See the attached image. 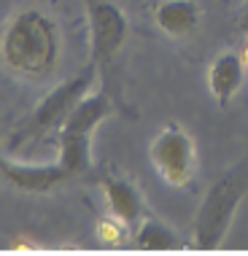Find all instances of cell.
<instances>
[{"mask_svg": "<svg viewBox=\"0 0 248 256\" xmlns=\"http://www.w3.org/2000/svg\"><path fill=\"white\" fill-rule=\"evenodd\" d=\"M0 62L19 78L44 81L60 65V30L49 14L22 8L0 36Z\"/></svg>", "mask_w": 248, "mask_h": 256, "instance_id": "1", "label": "cell"}, {"mask_svg": "<svg viewBox=\"0 0 248 256\" xmlns=\"http://www.w3.org/2000/svg\"><path fill=\"white\" fill-rule=\"evenodd\" d=\"M0 176L19 192H49L60 186L70 172L57 164H22L11 159H0Z\"/></svg>", "mask_w": 248, "mask_h": 256, "instance_id": "7", "label": "cell"}, {"mask_svg": "<svg viewBox=\"0 0 248 256\" xmlns=\"http://www.w3.org/2000/svg\"><path fill=\"white\" fill-rule=\"evenodd\" d=\"M111 98L106 92L86 94L60 124V162L70 176H81L89 168V138L98 124L111 114Z\"/></svg>", "mask_w": 248, "mask_h": 256, "instance_id": "2", "label": "cell"}, {"mask_svg": "<svg viewBox=\"0 0 248 256\" xmlns=\"http://www.w3.org/2000/svg\"><path fill=\"white\" fill-rule=\"evenodd\" d=\"M100 186H102L106 205H108L114 218L124 221V224H132V221H138L143 216V200L130 181L116 178V176H106L100 181Z\"/></svg>", "mask_w": 248, "mask_h": 256, "instance_id": "9", "label": "cell"}, {"mask_svg": "<svg viewBox=\"0 0 248 256\" xmlns=\"http://www.w3.org/2000/svg\"><path fill=\"white\" fill-rule=\"evenodd\" d=\"M89 27H92V60L98 65L114 60L127 38V19L108 0H86Z\"/></svg>", "mask_w": 248, "mask_h": 256, "instance_id": "6", "label": "cell"}, {"mask_svg": "<svg viewBox=\"0 0 248 256\" xmlns=\"http://www.w3.org/2000/svg\"><path fill=\"white\" fill-rule=\"evenodd\" d=\"M154 19L162 32L173 38H184L197 30L200 24V6L194 0H162L154 8Z\"/></svg>", "mask_w": 248, "mask_h": 256, "instance_id": "10", "label": "cell"}, {"mask_svg": "<svg viewBox=\"0 0 248 256\" xmlns=\"http://www.w3.org/2000/svg\"><path fill=\"white\" fill-rule=\"evenodd\" d=\"M240 60H243V65H246V70H248V40H246L243 52H240Z\"/></svg>", "mask_w": 248, "mask_h": 256, "instance_id": "15", "label": "cell"}, {"mask_svg": "<svg viewBox=\"0 0 248 256\" xmlns=\"http://www.w3.org/2000/svg\"><path fill=\"white\" fill-rule=\"evenodd\" d=\"M94 76H98V62L92 60L81 73H76L70 81L60 84L49 98H44L38 102L36 110L30 114V119L24 124V132L27 135H46L54 127H60L65 122V116L76 108V102L89 94V89L94 84Z\"/></svg>", "mask_w": 248, "mask_h": 256, "instance_id": "4", "label": "cell"}, {"mask_svg": "<svg viewBox=\"0 0 248 256\" xmlns=\"http://www.w3.org/2000/svg\"><path fill=\"white\" fill-rule=\"evenodd\" d=\"M98 238L108 246H119L124 243V221L119 218H100L98 221Z\"/></svg>", "mask_w": 248, "mask_h": 256, "instance_id": "12", "label": "cell"}, {"mask_svg": "<svg viewBox=\"0 0 248 256\" xmlns=\"http://www.w3.org/2000/svg\"><path fill=\"white\" fill-rule=\"evenodd\" d=\"M8 122H11V116H8V114H6V116H0V140H3L6 130H8Z\"/></svg>", "mask_w": 248, "mask_h": 256, "instance_id": "14", "label": "cell"}, {"mask_svg": "<svg viewBox=\"0 0 248 256\" xmlns=\"http://www.w3.org/2000/svg\"><path fill=\"white\" fill-rule=\"evenodd\" d=\"M240 30H243V32H246V38H248V0H246L243 11H240Z\"/></svg>", "mask_w": 248, "mask_h": 256, "instance_id": "13", "label": "cell"}, {"mask_svg": "<svg viewBox=\"0 0 248 256\" xmlns=\"http://www.w3.org/2000/svg\"><path fill=\"white\" fill-rule=\"evenodd\" d=\"M243 78H246V65H243V60H240V54L226 52L222 57L213 60V65L208 70V86H210L213 98H216V102L222 108L230 106V100L238 94Z\"/></svg>", "mask_w": 248, "mask_h": 256, "instance_id": "8", "label": "cell"}, {"mask_svg": "<svg viewBox=\"0 0 248 256\" xmlns=\"http://www.w3.org/2000/svg\"><path fill=\"white\" fill-rule=\"evenodd\" d=\"M246 186L232 176L218 178L208 189L202 200V208L197 213V230H194V246L197 248H216L224 240L226 230L232 224L240 200H243Z\"/></svg>", "mask_w": 248, "mask_h": 256, "instance_id": "3", "label": "cell"}, {"mask_svg": "<svg viewBox=\"0 0 248 256\" xmlns=\"http://www.w3.org/2000/svg\"><path fill=\"white\" fill-rule=\"evenodd\" d=\"M135 243L143 251H173V248L181 246V238L170 226H164L162 221L146 218L135 232Z\"/></svg>", "mask_w": 248, "mask_h": 256, "instance_id": "11", "label": "cell"}, {"mask_svg": "<svg viewBox=\"0 0 248 256\" xmlns=\"http://www.w3.org/2000/svg\"><path fill=\"white\" fill-rule=\"evenodd\" d=\"M151 162L170 186H186L194 172V143L178 124H164L151 143Z\"/></svg>", "mask_w": 248, "mask_h": 256, "instance_id": "5", "label": "cell"}]
</instances>
